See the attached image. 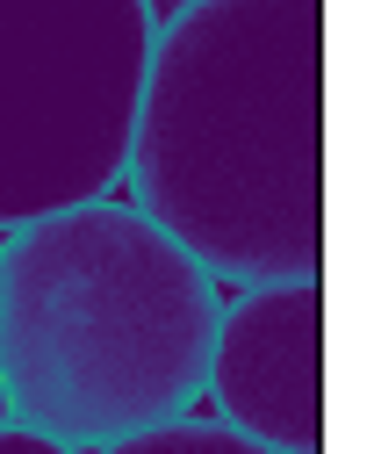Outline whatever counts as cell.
I'll return each instance as SVG.
<instances>
[{"mask_svg": "<svg viewBox=\"0 0 367 454\" xmlns=\"http://www.w3.org/2000/svg\"><path fill=\"white\" fill-rule=\"evenodd\" d=\"M324 0H173L122 202L216 289L324 281Z\"/></svg>", "mask_w": 367, "mask_h": 454, "instance_id": "obj_1", "label": "cell"}, {"mask_svg": "<svg viewBox=\"0 0 367 454\" xmlns=\"http://www.w3.org/2000/svg\"><path fill=\"white\" fill-rule=\"evenodd\" d=\"M223 289L130 202L0 231V389L73 454L195 411Z\"/></svg>", "mask_w": 367, "mask_h": 454, "instance_id": "obj_2", "label": "cell"}, {"mask_svg": "<svg viewBox=\"0 0 367 454\" xmlns=\"http://www.w3.org/2000/svg\"><path fill=\"white\" fill-rule=\"evenodd\" d=\"M152 29V0H0V231L122 188Z\"/></svg>", "mask_w": 367, "mask_h": 454, "instance_id": "obj_3", "label": "cell"}, {"mask_svg": "<svg viewBox=\"0 0 367 454\" xmlns=\"http://www.w3.org/2000/svg\"><path fill=\"white\" fill-rule=\"evenodd\" d=\"M202 396L209 419L267 454H324V281L230 289Z\"/></svg>", "mask_w": 367, "mask_h": 454, "instance_id": "obj_4", "label": "cell"}, {"mask_svg": "<svg viewBox=\"0 0 367 454\" xmlns=\"http://www.w3.org/2000/svg\"><path fill=\"white\" fill-rule=\"evenodd\" d=\"M94 454H267V447L245 440V433H230L223 419L180 411V419H166V426H144V433H130V440H108V447H94Z\"/></svg>", "mask_w": 367, "mask_h": 454, "instance_id": "obj_5", "label": "cell"}, {"mask_svg": "<svg viewBox=\"0 0 367 454\" xmlns=\"http://www.w3.org/2000/svg\"><path fill=\"white\" fill-rule=\"evenodd\" d=\"M0 454H73V447H58L43 433H22V426H0Z\"/></svg>", "mask_w": 367, "mask_h": 454, "instance_id": "obj_6", "label": "cell"}, {"mask_svg": "<svg viewBox=\"0 0 367 454\" xmlns=\"http://www.w3.org/2000/svg\"><path fill=\"white\" fill-rule=\"evenodd\" d=\"M0 426H15V411H8V389H0Z\"/></svg>", "mask_w": 367, "mask_h": 454, "instance_id": "obj_7", "label": "cell"}]
</instances>
